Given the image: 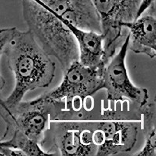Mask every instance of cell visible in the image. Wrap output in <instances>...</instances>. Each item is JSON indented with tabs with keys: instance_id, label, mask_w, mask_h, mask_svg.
Instances as JSON below:
<instances>
[{
	"instance_id": "1",
	"label": "cell",
	"mask_w": 156,
	"mask_h": 156,
	"mask_svg": "<svg viewBox=\"0 0 156 156\" xmlns=\"http://www.w3.org/2000/svg\"><path fill=\"white\" fill-rule=\"evenodd\" d=\"M3 53L15 78L12 93L1 103L5 108L14 107L27 92L48 87L53 80L55 63L28 30L22 31L16 27Z\"/></svg>"
},
{
	"instance_id": "2",
	"label": "cell",
	"mask_w": 156,
	"mask_h": 156,
	"mask_svg": "<svg viewBox=\"0 0 156 156\" xmlns=\"http://www.w3.org/2000/svg\"><path fill=\"white\" fill-rule=\"evenodd\" d=\"M21 2L27 30L44 52L55 57L63 71L79 60L76 39L63 22L37 0Z\"/></svg>"
},
{
	"instance_id": "3",
	"label": "cell",
	"mask_w": 156,
	"mask_h": 156,
	"mask_svg": "<svg viewBox=\"0 0 156 156\" xmlns=\"http://www.w3.org/2000/svg\"><path fill=\"white\" fill-rule=\"evenodd\" d=\"M73 114L64 102L51 99L44 94L31 101H21L10 108L0 105V117L6 124L3 136L16 129L41 147L49 129L50 120L65 119L66 115Z\"/></svg>"
},
{
	"instance_id": "4",
	"label": "cell",
	"mask_w": 156,
	"mask_h": 156,
	"mask_svg": "<svg viewBox=\"0 0 156 156\" xmlns=\"http://www.w3.org/2000/svg\"><path fill=\"white\" fill-rule=\"evenodd\" d=\"M101 23L105 63L124 41L122 25L130 23L156 0H92Z\"/></svg>"
},
{
	"instance_id": "5",
	"label": "cell",
	"mask_w": 156,
	"mask_h": 156,
	"mask_svg": "<svg viewBox=\"0 0 156 156\" xmlns=\"http://www.w3.org/2000/svg\"><path fill=\"white\" fill-rule=\"evenodd\" d=\"M138 125L115 108H103L93 130L98 156H115L129 152L137 140Z\"/></svg>"
},
{
	"instance_id": "6",
	"label": "cell",
	"mask_w": 156,
	"mask_h": 156,
	"mask_svg": "<svg viewBox=\"0 0 156 156\" xmlns=\"http://www.w3.org/2000/svg\"><path fill=\"white\" fill-rule=\"evenodd\" d=\"M129 34L118 48L115 55L105 63L101 73L102 90H105L107 99L113 102H126L128 109L133 105L137 111L149 101L148 91L132 82L126 65Z\"/></svg>"
},
{
	"instance_id": "7",
	"label": "cell",
	"mask_w": 156,
	"mask_h": 156,
	"mask_svg": "<svg viewBox=\"0 0 156 156\" xmlns=\"http://www.w3.org/2000/svg\"><path fill=\"white\" fill-rule=\"evenodd\" d=\"M83 114L73 121L58 119L54 126L51 147L47 151L51 155L91 156L96 155L97 147L93 142V130L96 121L90 122Z\"/></svg>"
},
{
	"instance_id": "8",
	"label": "cell",
	"mask_w": 156,
	"mask_h": 156,
	"mask_svg": "<svg viewBox=\"0 0 156 156\" xmlns=\"http://www.w3.org/2000/svg\"><path fill=\"white\" fill-rule=\"evenodd\" d=\"M63 72L62 83L43 94L51 99L62 101L72 112L74 101H78L82 105L87 98L102 90V72L83 66L79 60L73 62Z\"/></svg>"
},
{
	"instance_id": "9",
	"label": "cell",
	"mask_w": 156,
	"mask_h": 156,
	"mask_svg": "<svg viewBox=\"0 0 156 156\" xmlns=\"http://www.w3.org/2000/svg\"><path fill=\"white\" fill-rule=\"evenodd\" d=\"M52 13L86 30L101 33V23L92 0H37Z\"/></svg>"
},
{
	"instance_id": "10",
	"label": "cell",
	"mask_w": 156,
	"mask_h": 156,
	"mask_svg": "<svg viewBox=\"0 0 156 156\" xmlns=\"http://www.w3.org/2000/svg\"><path fill=\"white\" fill-rule=\"evenodd\" d=\"M129 30L128 51L144 54L153 59L156 56V5L151 4L140 16L122 25Z\"/></svg>"
},
{
	"instance_id": "11",
	"label": "cell",
	"mask_w": 156,
	"mask_h": 156,
	"mask_svg": "<svg viewBox=\"0 0 156 156\" xmlns=\"http://www.w3.org/2000/svg\"><path fill=\"white\" fill-rule=\"evenodd\" d=\"M56 16L63 22L76 39L79 51V62L83 66L102 72L105 59L101 33L83 30L59 16Z\"/></svg>"
},
{
	"instance_id": "12",
	"label": "cell",
	"mask_w": 156,
	"mask_h": 156,
	"mask_svg": "<svg viewBox=\"0 0 156 156\" xmlns=\"http://www.w3.org/2000/svg\"><path fill=\"white\" fill-rule=\"evenodd\" d=\"M141 115L142 129L144 135L143 148L136 156L156 155V104L154 100L147 101L138 111Z\"/></svg>"
},
{
	"instance_id": "13",
	"label": "cell",
	"mask_w": 156,
	"mask_h": 156,
	"mask_svg": "<svg viewBox=\"0 0 156 156\" xmlns=\"http://www.w3.org/2000/svg\"><path fill=\"white\" fill-rule=\"evenodd\" d=\"M0 145L20 151L23 156L50 155V154L44 151L37 142L32 140L16 129L12 130L5 136H2L0 138Z\"/></svg>"
},
{
	"instance_id": "14",
	"label": "cell",
	"mask_w": 156,
	"mask_h": 156,
	"mask_svg": "<svg viewBox=\"0 0 156 156\" xmlns=\"http://www.w3.org/2000/svg\"><path fill=\"white\" fill-rule=\"evenodd\" d=\"M16 27H6V28L0 29V58L3 54L6 44L9 41L12 37V34L14 33ZM5 81L4 80L3 76L0 73V104L2 103V98H1V92L5 87Z\"/></svg>"
}]
</instances>
